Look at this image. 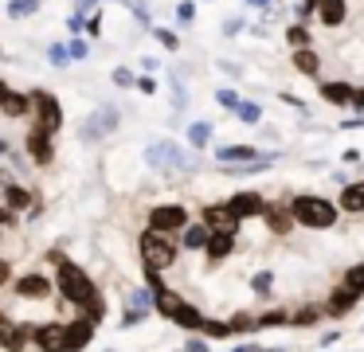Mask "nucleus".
<instances>
[{"label":"nucleus","instance_id":"obj_1","mask_svg":"<svg viewBox=\"0 0 364 352\" xmlns=\"http://www.w3.org/2000/svg\"><path fill=\"white\" fill-rule=\"evenodd\" d=\"M59 294H63L67 302L82 305V309H87V317H95V321L102 317V297H98L95 282H90L87 274L79 270V266L59 262Z\"/></svg>","mask_w":364,"mask_h":352},{"label":"nucleus","instance_id":"obj_2","mask_svg":"<svg viewBox=\"0 0 364 352\" xmlns=\"http://www.w3.org/2000/svg\"><path fill=\"white\" fill-rule=\"evenodd\" d=\"M290 215L301 227H333L337 223V208L329 200H321V196H298V200H290Z\"/></svg>","mask_w":364,"mask_h":352},{"label":"nucleus","instance_id":"obj_3","mask_svg":"<svg viewBox=\"0 0 364 352\" xmlns=\"http://www.w3.org/2000/svg\"><path fill=\"white\" fill-rule=\"evenodd\" d=\"M141 258L149 270H165V266L176 262V247L161 231H149V235H141Z\"/></svg>","mask_w":364,"mask_h":352},{"label":"nucleus","instance_id":"obj_4","mask_svg":"<svg viewBox=\"0 0 364 352\" xmlns=\"http://www.w3.org/2000/svg\"><path fill=\"white\" fill-rule=\"evenodd\" d=\"M32 106H36V117H40V129H48V133H55L59 125H63V110H59V102L51 98V94H43V90H36L32 94Z\"/></svg>","mask_w":364,"mask_h":352},{"label":"nucleus","instance_id":"obj_5","mask_svg":"<svg viewBox=\"0 0 364 352\" xmlns=\"http://www.w3.org/2000/svg\"><path fill=\"white\" fill-rule=\"evenodd\" d=\"M181 227H188V211L176 208V203H168V208H157V211L149 215V231L168 235V231H181Z\"/></svg>","mask_w":364,"mask_h":352},{"label":"nucleus","instance_id":"obj_6","mask_svg":"<svg viewBox=\"0 0 364 352\" xmlns=\"http://www.w3.org/2000/svg\"><path fill=\"white\" fill-rule=\"evenodd\" d=\"M228 208H231V215H235V219H255V215L267 211V200H262L259 192H239V196H231V200H228Z\"/></svg>","mask_w":364,"mask_h":352},{"label":"nucleus","instance_id":"obj_7","mask_svg":"<svg viewBox=\"0 0 364 352\" xmlns=\"http://www.w3.org/2000/svg\"><path fill=\"white\" fill-rule=\"evenodd\" d=\"M28 336H32V341L40 344L43 352H67V344H63V325H40V329H28Z\"/></svg>","mask_w":364,"mask_h":352},{"label":"nucleus","instance_id":"obj_8","mask_svg":"<svg viewBox=\"0 0 364 352\" xmlns=\"http://www.w3.org/2000/svg\"><path fill=\"white\" fill-rule=\"evenodd\" d=\"M90 336H95V325H90V317L75 321V325H63V344H67V352L87 348V341H90Z\"/></svg>","mask_w":364,"mask_h":352},{"label":"nucleus","instance_id":"obj_9","mask_svg":"<svg viewBox=\"0 0 364 352\" xmlns=\"http://www.w3.org/2000/svg\"><path fill=\"white\" fill-rule=\"evenodd\" d=\"M28 153H32L40 164H48L51 161V133L40 129V125H32V129H28Z\"/></svg>","mask_w":364,"mask_h":352},{"label":"nucleus","instance_id":"obj_10","mask_svg":"<svg viewBox=\"0 0 364 352\" xmlns=\"http://www.w3.org/2000/svg\"><path fill=\"white\" fill-rule=\"evenodd\" d=\"M204 223H208V231H228V235H235L239 219L231 215V208L223 203V208H208V211H204Z\"/></svg>","mask_w":364,"mask_h":352},{"label":"nucleus","instance_id":"obj_11","mask_svg":"<svg viewBox=\"0 0 364 352\" xmlns=\"http://www.w3.org/2000/svg\"><path fill=\"white\" fill-rule=\"evenodd\" d=\"M345 16H348L345 0H317V20H321L325 28H341Z\"/></svg>","mask_w":364,"mask_h":352},{"label":"nucleus","instance_id":"obj_12","mask_svg":"<svg viewBox=\"0 0 364 352\" xmlns=\"http://www.w3.org/2000/svg\"><path fill=\"white\" fill-rule=\"evenodd\" d=\"M231 247H235V235H228V231H212L208 235V258H212V262H220V258H228L231 255Z\"/></svg>","mask_w":364,"mask_h":352},{"label":"nucleus","instance_id":"obj_13","mask_svg":"<svg viewBox=\"0 0 364 352\" xmlns=\"http://www.w3.org/2000/svg\"><path fill=\"white\" fill-rule=\"evenodd\" d=\"M353 86L348 82H321V98L333 102V106H353Z\"/></svg>","mask_w":364,"mask_h":352},{"label":"nucleus","instance_id":"obj_14","mask_svg":"<svg viewBox=\"0 0 364 352\" xmlns=\"http://www.w3.org/2000/svg\"><path fill=\"white\" fill-rule=\"evenodd\" d=\"M24 336H28V329L12 325V321H0V344L9 352H24Z\"/></svg>","mask_w":364,"mask_h":352},{"label":"nucleus","instance_id":"obj_15","mask_svg":"<svg viewBox=\"0 0 364 352\" xmlns=\"http://www.w3.org/2000/svg\"><path fill=\"white\" fill-rule=\"evenodd\" d=\"M262 219L270 223V231H274V235H286V231L294 227V215H290V208H267V211H262Z\"/></svg>","mask_w":364,"mask_h":352},{"label":"nucleus","instance_id":"obj_16","mask_svg":"<svg viewBox=\"0 0 364 352\" xmlns=\"http://www.w3.org/2000/svg\"><path fill=\"white\" fill-rule=\"evenodd\" d=\"M341 208L345 211H364V180H356V184H348L345 192H341Z\"/></svg>","mask_w":364,"mask_h":352},{"label":"nucleus","instance_id":"obj_17","mask_svg":"<svg viewBox=\"0 0 364 352\" xmlns=\"http://www.w3.org/2000/svg\"><path fill=\"white\" fill-rule=\"evenodd\" d=\"M16 289H20L24 297H43L51 286H48V278H40V274H28V278L16 282Z\"/></svg>","mask_w":364,"mask_h":352},{"label":"nucleus","instance_id":"obj_18","mask_svg":"<svg viewBox=\"0 0 364 352\" xmlns=\"http://www.w3.org/2000/svg\"><path fill=\"white\" fill-rule=\"evenodd\" d=\"M356 297H360L356 289L341 286L337 294H333V302H329V313H333V317H341V313H348V309H353V302H356Z\"/></svg>","mask_w":364,"mask_h":352},{"label":"nucleus","instance_id":"obj_19","mask_svg":"<svg viewBox=\"0 0 364 352\" xmlns=\"http://www.w3.org/2000/svg\"><path fill=\"white\" fill-rule=\"evenodd\" d=\"M294 67H298L301 75H317V67H321V59L314 55V47H298V51H294Z\"/></svg>","mask_w":364,"mask_h":352},{"label":"nucleus","instance_id":"obj_20","mask_svg":"<svg viewBox=\"0 0 364 352\" xmlns=\"http://www.w3.org/2000/svg\"><path fill=\"white\" fill-rule=\"evenodd\" d=\"M208 235H212V231H208V223H192L188 231H184V247H188V250H204L208 247Z\"/></svg>","mask_w":364,"mask_h":352},{"label":"nucleus","instance_id":"obj_21","mask_svg":"<svg viewBox=\"0 0 364 352\" xmlns=\"http://www.w3.org/2000/svg\"><path fill=\"white\" fill-rule=\"evenodd\" d=\"M28 106H32V98H24V94H12V90H9V98L0 102V110H4L9 117H24Z\"/></svg>","mask_w":364,"mask_h":352},{"label":"nucleus","instance_id":"obj_22","mask_svg":"<svg viewBox=\"0 0 364 352\" xmlns=\"http://www.w3.org/2000/svg\"><path fill=\"white\" fill-rule=\"evenodd\" d=\"M181 305H184V297H181V294H173V289H165V286L157 289V309L165 313V317H173V313L181 309Z\"/></svg>","mask_w":364,"mask_h":352},{"label":"nucleus","instance_id":"obj_23","mask_svg":"<svg viewBox=\"0 0 364 352\" xmlns=\"http://www.w3.org/2000/svg\"><path fill=\"white\" fill-rule=\"evenodd\" d=\"M173 321H176V325H184V329H200V325H204V317H200V313H196V309H192V305H188V302H184V305H181V309H176V313H173Z\"/></svg>","mask_w":364,"mask_h":352},{"label":"nucleus","instance_id":"obj_24","mask_svg":"<svg viewBox=\"0 0 364 352\" xmlns=\"http://www.w3.org/2000/svg\"><path fill=\"white\" fill-rule=\"evenodd\" d=\"M345 286H348V289H356V294H364V262H360V266H353V270L345 274Z\"/></svg>","mask_w":364,"mask_h":352},{"label":"nucleus","instance_id":"obj_25","mask_svg":"<svg viewBox=\"0 0 364 352\" xmlns=\"http://www.w3.org/2000/svg\"><path fill=\"white\" fill-rule=\"evenodd\" d=\"M28 203H32V196L24 188H9V208H28Z\"/></svg>","mask_w":364,"mask_h":352},{"label":"nucleus","instance_id":"obj_26","mask_svg":"<svg viewBox=\"0 0 364 352\" xmlns=\"http://www.w3.org/2000/svg\"><path fill=\"white\" fill-rule=\"evenodd\" d=\"M223 161H239V156H251V149L247 145H231V149H220Z\"/></svg>","mask_w":364,"mask_h":352},{"label":"nucleus","instance_id":"obj_27","mask_svg":"<svg viewBox=\"0 0 364 352\" xmlns=\"http://www.w3.org/2000/svg\"><path fill=\"white\" fill-rule=\"evenodd\" d=\"M286 39H290L294 47H306L309 43V31L306 28H290V31H286Z\"/></svg>","mask_w":364,"mask_h":352},{"label":"nucleus","instance_id":"obj_28","mask_svg":"<svg viewBox=\"0 0 364 352\" xmlns=\"http://www.w3.org/2000/svg\"><path fill=\"white\" fill-rule=\"evenodd\" d=\"M200 329H204V333H212V336H228L231 333V325H215V321H204Z\"/></svg>","mask_w":364,"mask_h":352},{"label":"nucleus","instance_id":"obj_29","mask_svg":"<svg viewBox=\"0 0 364 352\" xmlns=\"http://www.w3.org/2000/svg\"><path fill=\"white\" fill-rule=\"evenodd\" d=\"M317 317H321V313H317V309H301V313H298V317H294V321H298V325H309V321H317Z\"/></svg>","mask_w":364,"mask_h":352},{"label":"nucleus","instance_id":"obj_30","mask_svg":"<svg viewBox=\"0 0 364 352\" xmlns=\"http://www.w3.org/2000/svg\"><path fill=\"white\" fill-rule=\"evenodd\" d=\"M9 274H12V266L4 262V258H0V286H4V282H9Z\"/></svg>","mask_w":364,"mask_h":352},{"label":"nucleus","instance_id":"obj_31","mask_svg":"<svg viewBox=\"0 0 364 352\" xmlns=\"http://www.w3.org/2000/svg\"><path fill=\"white\" fill-rule=\"evenodd\" d=\"M259 117V106H243V122H255Z\"/></svg>","mask_w":364,"mask_h":352},{"label":"nucleus","instance_id":"obj_32","mask_svg":"<svg viewBox=\"0 0 364 352\" xmlns=\"http://www.w3.org/2000/svg\"><path fill=\"white\" fill-rule=\"evenodd\" d=\"M353 106H360V110H364V90H356V94H353Z\"/></svg>","mask_w":364,"mask_h":352},{"label":"nucleus","instance_id":"obj_33","mask_svg":"<svg viewBox=\"0 0 364 352\" xmlns=\"http://www.w3.org/2000/svg\"><path fill=\"white\" fill-rule=\"evenodd\" d=\"M9 98V82H0V102Z\"/></svg>","mask_w":364,"mask_h":352},{"label":"nucleus","instance_id":"obj_34","mask_svg":"<svg viewBox=\"0 0 364 352\" xmlns=\"http://www.w3.org/2000/svg\"><path fill=\"white\" fill-rule=\"evenodd\" d=\"M0 227H4V208H0Z\"/></svg>","mask_w":364,"mask_h":352},{"label":"nucleus","instance_id":"obj_35","mask_svg":"<svg viewBox=\"0 0 364 352\" xmlns=\"http://www.w3.org/2000/svg\"><path fill=\"white\" fill-rule=\"evenodd\" d=\"M4 149H9V145H4V141H0V153H4Z\"/></svg>","mask_w":364,"mask_h":352}]
</instances>
